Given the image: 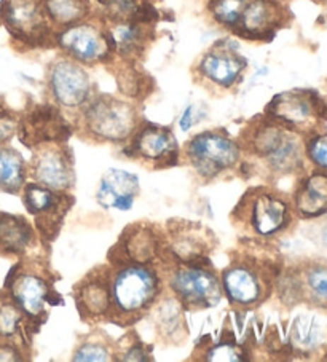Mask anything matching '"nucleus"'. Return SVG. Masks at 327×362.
Wrapping results in <instances>:
<instances>
[{
	"label": "nucleus",
	"instance_id": "4be33fe9",
	"mask_svg": "<svg viewBox=\"0 0 327 362\" xmlns=\"http://www.w3.org/2000/svg\"><path fill=\"white\" fill-rule=\"evenodd\" d=\"M139 195V179L133 173L125 170H109L99 180L96 199L105 209L128 211L133 208L136 197Z\"/></svg>",
	"mask_w": 327,
	"mask_h": 362
},
{
	"label": "nucleus",
	"instance_id": "f257e3e1",
	"mask_svg": "<svg viewBox=\"0 0 327 362\" xmlns=\"http://www.w3.org/2000/svg\"><path fill=\"white\" fill-rule=\"evenodd\" d=\"M238 142L241 151L259 160L275 176L297 173L304 165V146L297 131L267 115L254 118Z\"/></svg>",
	"mask_w": 327,
	"mask_h": 362
},
{
	"label": "nucleus",
	"instance_id": "5701e85b",
	"mask_svg": "<svg viewBox=\"0 0 327 362\" xmlns=\"http://www.w3.org/2000/svg\"><path fill=\"white\" fill-rule=\"evenodd\" d=\"M154 26L155 23L146 21L107 24L112 42H114L115 56L128 62H136L137 59H141L154 37Z\"/></svg>",
	"mask_w": 327,
	"mask_h": 362
},
{
	"label": "nucleus",
	"instance_id": "dca6fc26",
	"mask_svg": "<svg viewBox=\"0 0 327 362\" xmlns=\"http://www.w3.org/2000/svg\"><path fill=\"white\" fill-rule=\"evenodd\" d=\"M246 67L248 59L238 52L236 43L221 40L201 56L195 66V74L203 83L230 90L240 82Z\"/></svg>",
	"mask_w": 327,
	"mask_h": 362
},
{
	"label": "nucleus",
	"instance_id": "423d86ee",
	"mask_svg": "<svg viewBox=\"0 0 327 362\" xmlns=\"http://www.w3.org/2000/svg\"><path fill=\"white\" fill-rule=\"evenodd\" d=\"M184 157L201 179L211 180L240 165V142L231 139L224 129H210L185 142Z\"/></svg>",
	"mask_w": 327,
	"mask_h": 362
},
{
	"label": "nucleus",
	"instance_id": "f3484780",
	"mask_svg": "<svg viewBox=\"0 0 327 362\" xmlns=\"http://www.w3.org/2000/svg\"><path fill=\"white\" fill-rule=\"evenodd\" d=\"M130 141V146L125 148V153L130 157L152 165L156 170L178 165L180 151L169 128L154 123L139 124Z\"/></svg>",
	"mask_w": 327,
	"mask_h": 362
},
{
	"label": "nucleus",
	"instance_id": "ea45409f",
	"mask_svg": "<svg viewBox=\"0 0 327 362\" xmlns=\"http://www.w3.org/2000/svg\"><path fill=\"white\" fill-rule=\"evenodd\" d=\"M180 129L182 131H188L193 124V105H188V107L184 110V114L180 117Z\"/></svg>",
	"mask_w": 327,
	"mask_h": 362
},
{
	"label": "nucleus",
	"instance_id": "7c9ffc66",
	"mask_svg": "<svg viewBox=\"0 0 327 362\" xmlns=\"http://www.w3.org/2000/svg\"><path fill=\"white\" fill-rule=\"evenodd\" d=\"M321 330L318 322L313 317L300 316L295 320L292 327V341L305 349H311L319 343Z\"/></svg>",
	"mask_w": 327,
	"mask_h": 362
},
{
	"label": "nucleus",
	"instance_id": "58836bf2",
	"mask_svg": "<svg viewBox=\"0 0 327 362\" xmlns=\"http://www.w3.org/2000/svg\"><path fill=\"white\" fill-rule=\"evenodd\" d=\"M20 351L15 346H11L10 343H2L0 345V361H21Z\"/></svg>",
	"mask_w": 327,
	"mask_h": 362
},
{
	"label": "nucleus",
	"instance_id": "c85d7f7f",
	"mask_svg": "<svg viewBox=\"0 0 327 362\" xmlns=\"http://www.w3.org/2000/svg\"><path fill=\"white\" fill-rule=\"evenodd\" d=\"M246 2L248 0H210L207 11L217 24L234 30L240 21Z\"/></svg>",
	"mask_w": 327,
	"mask_h": 362
},
{
	"label": "nucleus",
	"instance_id": "c756f323",
	"mask_svg": "<svg viewBox=\"0 0 327 362\" xmlns=\"http://www.w3.org/2000/svg\"><path fill=\"white\" fill-rule=\"evenodd\" d=\"M305 287L311 302L327 308V267L313 265L305 272Z\"/></svg>",
	"mask_w": 327,
	"mask_h": 362
},
{
	"label": "nucleus",
	"instance_id": "393cba45",
	"mask_svg": "<svg viewBox=\"0 0 327 362\" xmlns=\"http://www.w3.org/2000/svg\"><path fill=\"white\" fill-rule=\"evenodd\" d=\"M99 18L107 24L125 21L155 23L159 20L150 0H96Z\"/></svg>",
	"mask_w": 327,
	"mask_h": 362
},
{
	"label": "nucleus",
	"instance_id": "412c9836",
	"mask_svg": "<svg viewBox=\"0 0 327 362\" xmlns=\"http://www.w3.org/2000/svg\"><path fill=\"white\" fill-rule=\"evenodd\" d=\"M112 267L99 265L74 286V298L84 320L107 317L110 310Z\"/></svg>",
	"mask_w": 327,
	"mask_h": 362
},
{
	"label": "nucleus",
	"instance_id": "a878e982",
	"mask_svg": "<svg viewBox=\"0 0 327 362\" xmlns=\"http://www.w3.org/2000/svg\"><path fill=\"white\" fill-rule=\"evenodd\" d=\"M295 211L302 217H319L327 212V174L314 173L308 176L294 195Z\"/></svg>",
	"mask_w": 327,
	"mask_h": 362
},
{
	"label": "nucleus",
	"instance_id": "f8f14e48",
	"mask_svg": "<svg viewBox=\"0 0 327 362\" xmlns=\"http://www.w3.org/2000/svg\"><path fill=\"white\" fill-rule=\"evenodd\" d=\"M48 90L58 107L80 110L93 98V83L85 66L59 56L48 66Z\"/></svg>",
	"mask_w": 327,
	"mask_h": 362
},
{
	"label": "nucleus",
	"instance_id": "4468645a",
	"mask_svg": "<svg viewBox=\"0 0 327 362\" xmlns=\"http://www.w3.org/2000/svg\"><path fill=\"white\" fill-rule=\"evenodd\" d=\"M67 192L52 190L45 185L30 182L23 187V203L29 214L35 217V227L43 240L53 241L61 230L62 219L74 204Z\"/></svg>",
	"mask_w": 327,
	"mask_h": 362
},
{
	"label": "nucleus",
	"instance_id": "72a5a7b5",
	"mask_svg": "<svg viewBox=\"0 0 327 362\" xmlns=\"http://www.w3.org/2000/svg\"><path fill=\"white\" fill-rule=\"evenodd\" d=\"M74 361H110L112 354L104 343L101 341H85L77 348V351L72 356Z\"/></svg>",
	"mask_w": 327,
	"mask_h": 362
},
{
	"label": "nucleus",
	"instance_id": "9d476101",
	"mask_svg": "<svg viewBox=\"0 0 327 362\" xmlns=\"http://www.w3.org/2000/svg\"><path fill=\"white\" fill-rule=\"evenodd\" d=\"M163 257H171L168 251L166 236L147 222L128 226L109 252L110 267L125 264L154 265L156 260Z\"/></svg>",
	"mask_w": 327,
	"mask_h": 362
},
{
	"label": "nucleus",
	"instance_id": "ddd939ff",
	"mask_svg": "<svg viewBox=\"0 0 327 362\" xmlns=\"http://www.w3.org/2000/svg\"><path fill=\"white\" fill-rule=\"evenodd\" d=\"M10 278V276H8ZM10 300L21 310L24 317L34 324L47 320L48 305H59L62 298L56 294L47 272L20 270L8 279Z\"/></svg>",
	"mask_w": 327,
	"mask_h": 362
},
{
	"label": "nucleus",
	"instance_id": "a211bd4d",
	"mask_svg": "<svg viewBox=\"0 0 327 362\" xmlns=\"http://www.w3.org/2000/svg\"><path fill=\"white\" fill-rule=\"evenodd\" d=\"M20 141L29 148L45 142H67L74 129L58 107L52 104L35 105L29 114L20 118Z\"/></svg>",
	"mask_w": 327,
	"mask_h": 362
},
{
	"label": "nucleus",
	"instance_id": "cd10ccee",
	"mask_svg": "<svg viewBox=\"0 0 327 362\" xmlns=\"http://www.w3.org/2000/svg\"><path fill=\"white\" fill-rule=\"evenodd\" d=\"M29 174V166L23 155L10 147L0 146V190L18 193L23 190Z\"/></svg>",
	"mask_w": 327,
	"mask_h": 362
},
{
	"label": "nucleus",
	"instance_id": "1a4fd4ad",
	"mask_svg": "<svg viewBox=\"0 0 327 362\" xmlns=\"http://www.w3.org/2000/svg\"><path fill=\"white\" fill-rule=\"evenodd\" d=\"M0 21L24 47L54 45L56 30L48 20L43 0H2Z\"/></svg>",
	"mask_w": 327,
	"mask_h": 362
},
{
	"label": "nucleus",
	"instance_id": "f03ea898",
	"mask_svg": "<svg viewBox=\"0 0 327 362\" xmlns=\"http://www.w3.org/2000/svg\"><path fill=\"white\" fill-rule=\"evenodd\" d=\"M161 292V278L155 265L125 264L112 267L110 310L107 320L130 326L152 308Z\"/></svg>",
	"mask_w": 327,
	"mask_h": 362
},
{
	"label": "nucleus",
	"instance_id": "4c0bfd02",
	"mask_svg": "<svg viewBox=\"0 0 327 362\" xmlns=\"http://www.w3.org/2000/svg\"><path fill=\"white\" fill-rule=\"evenodd\" d=\"M150 359H152V356H150L149 348L139 340H136L133 345L125 351V356L122 358V361H150Z\"/></svg>",
	"mask_w": 327,
	"mask_h": 362
},
{
	"label": "nucleus",
	"instance_id": "b1692460",
	"mask_svg": "<svg viewBox=\"0 0 327 362\" xmlns=\"http://www.w3.org/2000/svg\"><path fill=\"white\" fill-rule=\"evenodd\" d=\"M35 230L23 216L0 212V252L23 255L35 246Z\"/></svg>",
	"mask_w": 327,
	"mask_h": 362
},
{
	"label": "nucleus",
	"instance_id": "6e6552de",
	"mask_svg": "<svg viewBox=\"0 0 327 362\" xmlns=\"http://www.w3.org/2000/svg\"><path fill=\"white\" fill-rule=\"evenodd\" d=\"M222 292L229 302L240 308H253L265 302L273 289V276L268 267L259 260L240 255L224 268L221 274Z\"/></svg>",
	"mask_w": 327,
	"mask_h": 362
},
{
	"label": "nucleus",
	"instance_id": "bb28decb",
	"mask_svg": "<svg viewBox=\"0 0 327 362\" xmlns=\"http://www.w3.org/2000/svg\"><path fill=\"white\" fill-rule=\"evenodd\" d=\"M43 7L54 30L85 21L93 13L90 0H43Z\"/></svg>",
	"mask_w": 327,
	"mask_h": 362
},
{
	"label": "nucleus",
	"instance_id": "2f4dec72",
	"mask_svg": "<svg viewBox=\"0 0 327 362\" xmlns=\"http://www.w3.org/2000/svg\"><path fill=\"white\" fill-rule=\"evenodd\" d=\"M117 82L118 88L128 98H139L142 91L146 90V86H144V77L137 72L134 62L123 61L122 69L117 72Z\"/></svg>",
	"mask_w": 327,
	"mask_h": 362
},
{
	"label": "nucleus",
	"instance_id": "a19ab883",
	"mask_svg": "<svg viewBox=\"0 0 327 362\" xmlns=\"http://www.w3.org/2000/svg\"><path fill=\"white\" fill-rule=\"evenodd\" d=\"M326 241H327V233H326Z\"/></svg>",
	"mask_w": 327,
	"mask_h": 362
},
{
	"label": "nucleus",
	"instance_id": "c9c22d12",
	"mask_svg": "<svg viewBox=\"0 0 327 362\" xmlns=\"http://www.w3.org/2000/svg\"><path fill=\"white\" fill-rule=\"evenodd\" d=\"M18 127H20V118L13 114V110L0 103V146H4L16 134Z\"/></svg>",
	"mask_w": 327,
	"mask_h": 362
},
{
	"label": "nucleus",
	"instance_id": "39448f33",
	"mask_svg": "<svg viewBox=\"0 0 327 362\" xmlns=\"http://www.w3.org/2000/svg\"><path fill=\"white\" fill-rule=\"evenodd\" d=\"M166 281L176 300L187 310L212 308L224 296L221 278L211 268L210 260L197 264L171 260L166 268Z\"/></svg>",
	"mask_w": 327,
	"mask_h": 362
},
{
	"label": "nucleus",
	"instance_id": "e433bc0d",
	"mask_svg": "<svg viewBox=\"0 0 327 362\" xmlns=\"http://www.w3.org/2000/svg\"><path fill=\"white\" fill-rule=\"evenodd\" d=\"M306 155L314 165L327 170V134L311 137L306 144Z\"/></svg>",
	"mask_w": 327,
	"mask_h": 362
},
{
	"label": "nucleus",
	"instance_id": "20e7f679",
	"mask_svg": "<svg viewBox=\"0 0 327 362\" xmlns=\"http://www.w3.org/2000/svg\"><path fill=\"white\" fill-rule=\"evenodd\" d=\"M291 204L281 193L254 187L241 197L231 212V221L238 228L249 230L260 238L280 235L291 223Z\"/></svg>",
	"mask_w": 327,
	"mask_h": 362
},
{
	"label": "nucleus",
	"instance_id": "6ab92c4d",
	"mask_svg": "<svg viewBox=\"0 0 327 362\" xmlns=\"http://www.w3.org/2000/svg\"><path fill=\"white\" fill-rule=\"evenodd\" d=\"M214 240L216 236L201 223L187 221H169L168 223V251L173 260L180 264L207 262Z\"/></svg>",
	"mask_w": 327,
	"mask_h": 362
},
{
	"label": "nucleus",
	"instance_id": "473e14b6",
	"mask_svg": "<svg viewBox=\"0 0 327 362\" xmlns=\"http://www.w3.org/2000/svg\"><path fill=\"white\" fill-rule=\"evenodd\" d=\"M21 310L13 302L0 303V339H13L23 329Z\"/></svg>",
	"mask_w": 327,
	"mask_h": 362
},
{
	"label": "nucleus",
	"instance_id": "aec40b11",
	"mask_svg": "<svg viewBox=\"0 0 327 362\" xmlns=\"http://www.w3.org/2000/svg\"><path fill=\"white\" fill-rule=\"evenodd\" d=\"M286 23L287 11L278 0H248L231 33L248 40H265Z\"/></svg>",
	"mask_w": 327,
	"mask_h": 362
},
{
	"label": "nucleus",
	"instance_id": "7ed1b4c3",
	"mask_svg": "<svg viewBox=\"0 0 327 362\" xmlns=\"http://www.w3.org/2000/svg\"><path fill=\"white\" fill-rule=\"evenodd\" d=\"M80 124L86 136L101 142L118 144L133 137L141 118L133 103L110 95H99L80 109Z\"/></svg>",
	"mask_w": 327,
	"mask_h": 362
},
{
	"label": "nucleus",
	"instance_id": "9b49d317",
	"mask_svg": "<svg viewBox=\"0 0 327 362\" xmlns=\"http://www.w3.org/2000/svg\"><path fill=\"white\" fill-rule=\"evenodd\" d=\"M265 115L299 133L327 120V101L313 90L285 91L270 101Z\"/></svg>",
	"mask_w": 327,
	"mask_h": 362
},
{
	"label": "nucleus",
	"instance_id": "f704fd0d",
	"mask_svg": "<svg viewBox=\"0 0 327 362\" xmlns=\"http://www.w3.org/2000/svg\"><path fill=\"white\" fill-rule=\"evenodd\" d=\"M206 361H244V351L234 341H219L205 356Z\"/></svg>",
	"mask_w": 327,
	"mask_h": 362
},
{
	"label": "nucleus",
	"instance_id": "2eb2a0df",
	"mask_svg": "<svg viewBox=\"0 0 327 362\" xmlns=\"http://www.w3.org/2000/svg\"><path fill=\"white\" fill-rule=\"evenodd\" d=\"M30 176L52 190L69 192L75 184L74 155L66 142H45L34 147Z\"/></svg>",
	"mask_w": 327,
	"mask_h": 362
},
{
	"label": "nucleus",
	"instance_id": "0eeeda50",
	"mask_svg": "<svg viewBox=\"0 0 327 362\" xmlns=\"http://www.w3.org/2000/svg\"><path fill=\"white\" fill-rule=\"evenodd\" d=\"M54 45L81 66L110 62L115 56L109 28L101 18L90 16L85 21L56 30Z\"/></svg>",
	"mask_w": 327,
	"mask_h": 362
}]
</instances>
